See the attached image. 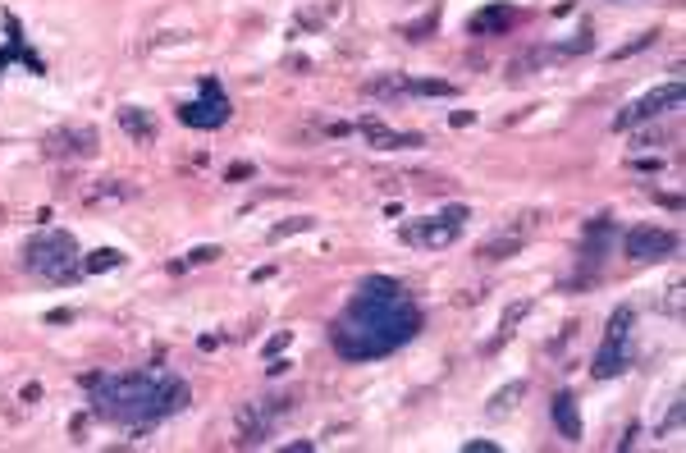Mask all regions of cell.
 Wrapping results in <instances>:
<instances>
[{"label":"cell","instance_id":"obj_1","mask_svg":"<svg viewBox=\"0 0 686 453\" xmlns=\"http://www.w3.org/2000/svg\"><path fill=\"white\" fill-rule=\"evenodd\" d=\"M421 330V307L408 298V289L389 275H371L353 302L343 307V316L330 325V339L343 357L366 362V357H385L403 348Z\"/></svg>","mask_w":686,"mask_h":453},{"label":"cell","instance_id":"obj_2","mask_svg":"<svg viewBox=\"0 0 686 453\" xmlns=\"http://www.w3.org/2000/svg\"><path fill=\"white\" fill-rule=\"evenodd\" d=\"M92 412L101 421H115V426H156V421L174 417L193 403V389L188 380H179L174 371L147 367V371H124V376H92Z\"/></svg>","mask_w":686,"mask_h":453},{"label":"cell","instance_id":"obj_3","mask_svg":"<svg viewBox=\"0 0 686 453\" xmlns=\"http://www.w3.org/2000/svg\"><path fill=\"white\" fill-rule=\"evenodd\" d=\"M23 266L46 284H74L78 275H83L78 238L65 234V229H42V234H33L23 243Z\"/></svg>","mask_w":686,"mask_h":453},{"label":"cell","instance_id":"obj_4","mask_svg":"<svg viewBox=\"0 0 686 453\" xmlns=\"http://www.w3.org/2000/svg\"><path fill=\"white\" fill-rule=\"evenodd\" d=\"M462 220H467V206H444L440 216H421V220H408L398 229V238L408 248H421V252H440L449 248L453 238L462 234Z\"/></svg>","mask_w":686,"mask_h":453},{"label":"cell","instance_id":"obj_5","mask_svg":"<svg viewBox=\"0 0 686 453\" xmlns=\"http://www.w3.org/2000/svg\"><path fill=\"white\" fill-rule=\"evenodd\" d=\"M682 97L686 87L682 78H668L664 87H654V92H645L641 101H632V106H622L618 119H613V129H641V124H654L659 115H673V110H682Z\"/></svg>","mask_w":686,"mask_h":453},{"label":"cell","instance_id":"obj_6","mask_svg":"<svg viewBox=\"0 0 686 453\" xmlns=\"http://www.w3.org/2000/svg\"><path fill=\"white\" fill-rule=\"evenodd\" d=\"M632 307H618V312L609 316V330H604V344L595 348V362H590V371L600 380H613L618 371H627V362H632V353H627V339H632Z\"/></svg>","mask_w":686,"mask_h":453},{"label":"cell","instance_id":"obj_7","mask_svg":"<svg viewBox=\"0 0 686 453\" xmlns=\"http://www.w3.org/2000/svg\"><path fill=\"white\" fill-rule=\"evenodd\" d=\"M293 408H298V399H293V394H284V399H261V403L238 408V444H243V449L266 444L270 431L279 426V417H284V412H293Z\"/></svg>","mask_w":686,"mask_h":453},{"label":"cell","instance_id":"obj_8","mask_svg":"<svg viewBox=\"0 0 686 453\" xmlns=\"http://www.w3.org/2000/svg\"><path fill=\"white\" fill-rule=\"evenodd\" d=\"M42 151L51 161H92L101 151V133L92 124H60L42 138Z\"/></svg>","mask_w":686,"mask_h":453},{"label":"cell","instance_id":"obj_9","mask_svg":"<svg viewBox=\"0 0 686 453\" xmlns=\"http://www.w3.org/2000/svg\"><path fill=\"white\" fill-rule=\"evenodd\" d=\"M622 252L632 261H668L677 252V234L664 225H636L622 234Z\"/></svg>","mask_w":686,"mask_h":453},{"label":"cell","instance_id":"obj_10","mask_svg":"<svg viewBox=\"0 0 686 453\" xmlns=\"http://www.w3.org/2000/svg\"><path fill=\"white\" fill-rule=\"evenodd\" d=\"M179 115H183V124H193V129H220V124H229V115H234V110H229V97L220 92V83H215V78H206L202 97L188 101Z\"/></svg>","mask_w":686,"mask_h":453},{"label":"cell","instance_id":"obj_11","mask_svg":"<svg viewBox=\"0 0 686 453\" xmlns=\"http://www.w3.org/2000/svg\"><path fill=\"white\" fill-rule=\"evenodd\" d=\"M357 133L366 138V147H380V151H403V147H421V133H394L385 129L376 115H366L362 124H357Z\"/></svg>","mask_w":686,"mask_h":453},{"label":"cell","instance_id":"obj_12","mask_svg":"<svg viewBox=\"0 0 686 453\" xmlns=\"http://www.w3.org/2000/svg\"><path fill=\"white\" fill-rule=\"evenodd\" d=\"M119 129L129 133L133 142H142V147H147V142H156L161 124H156V115H151V110H142V106H124V110H119Z\"/></svg>","mask_w":686,"mask_h":453},{"label":"cell","instance_id":"obj_13","mask_svg":"<svg viewBox=\"0 0 686 453\" xmlns=\"http://www.w3.org/2000/svg\"><path fill=\"white\" fill-rule=\"evenodd\" d=\"M513 23H517V10H513V5H490V10L472 14L467 33H472V37H490V33H504V28H513Z\"/></svg>","mask_w":686,"mask_h":453},{"label":"cell","instance_id":"obj_14","mask_svg":"<svg viewBox=\"0 0 686 453\" xmlns=\"http://www.w3.org/2000/svg\"><path fill=\"white\" fill-rule=\"evenodd\" d=\"M138 188H129L124 179H101V184L83 188V206H115V202H133Z\"/></svg>","mask_w":686,"mask_h":453},{"label":"cell","instance_id":"obj_15","mask_svg":"<svg viewBox=\"0 0 686 453\" xmlns=\"http://www.w3.org/2000/svg\"><path fill=\"white\" fill-rule=\"evenodd\" d=\"M554 421L558 431H563V440H581V421H577V399H572L568 389L554 399Z\"/></svg>","mask_w":686,"mask_h":453},{"label":"cell","instance_id":"obj_16","mask_svg":"<svg viewBox=\"0 0 686 453\" xmlns=\"http://www.w3.org/2000/svg\"><path fill=\"white\" fill-rule=\"evenodd\" d=\"M526 248V234H513V229H504L499 238H490L481 248V261H504V257H517V252Z\"/></svg>","mask_w":686,"mask_h":453},{"label":"cell","instance_id":"obj_17","mask_svg":"<svg viewBox=\"0 0 686 453\" xmlns=\"http://www.w3.org/2000/svg\"><path fill=\"white\" fill-rule=\"evenodd\" d=\"M366 97H412V78H403V74H385V78H371V83L362 87Z\"/></svg>","mask_w":686,"mask_h":453},{"label":"cell","instance_id":"obj_18","mask_svg":"<svg viewBox=\"0 0 686 453\" xmlns=\"http://www.w3.org/2000/svg\"><path fill=\"white\" fill-rule=\"evenodd\" d=\"M609 238H613V225H609V220H595V225L586 229V257H590V266H595V261H604V248H609Z\"/></svg>","mask_w":686,"mask_h":453},{"label":"cell","instance_id":"obj_19","mask_svg":"<svg viewBox=\"0 0 686 453\" xmlns=\"http://www.w3.org/2000/svg\"><path fill=\"white\" fill-rule=\"evenodd\" d=\"M526 312H531V302H517V307H508V312H504V321H499V335H494L490 344H485V353H494V348L504 344V339L513 335V330H517V325L526 321Z\"/></svg>","mask_w":686,"mask_h":453},{"label":"cell","instance_id":"obj_20","mask_svg":"<svg viewBox=\"0 0 686 453\" xmlns=\"http://www.w3.org/2000/svg\"><path fill=\"white\" fill-rule=\"evenodd\" d=\"M522 394H526V380H513L508 389H499L490 399V417H504V412H513L517 403H522Z\"/></svg>","mask_w":686,"mask_h":453},{"label":"cell","instance_id":"obj_21","mask_svg":"<svg viewBox=\"0 0 686 453\" xmlns=\"http://www.w3.org/2000/svg\"><path fill=\"white\" fill-rule=\"evenodd\" d=\"M115 266H124V252L101 248V252H92V257L83 261V275H101V270H115Z\"/></svg>","mask_w":686,"mask_h":453},{"label":"cell","instance_id":"obj_22","mask_svg":"<svg viewBox=\"0 0 686 453\" xmlns=\"http://www.w3.org/2000/svg\"><path fill=\"white\" fill-rule=\"evenodd\" d=\"M334 10H339V5H316V10H302V14H298V23H293V33H302V28H321V23H330V19H334Z\"/></svg>","mask_w":686,"mask_h":453},{"label":"cell","instance_id":"obj_23","mask_svg":"<svg viewBox=\"0 0 686 453\" xmlns=\"http://www.w3.org/2000/svg\"><path fill=\"white\" fill-rule=\"evenodd\" d=\"M307 229H316V216H298V220H289V225H275L270 229V238H289V234H307Z\"/></svg>","mask_w":686,"mask_h":453},{"label":"cell","instance_id":"obj_24","mask_svg":"<svg viewBox=\"0 0 686 453\" xmlns=\"http://www.w3.org/2000/svg\"><path fill=\"white\" fill-rule=\"evenodd\" d=\"M215 257H220V248H193V252H188V257H183V261H174V266H170V270H188V266H206V261H215Z\"/></svg>","mask_w":686,"mask_h":453},{"label":"cell","instance_id":"obj_25","mask_svg":"<svg viewBox=\"0 0 686 453\" xmlns=\"http://www.w3.org/2000/svg\"><path fill=\"white\" fill-rule=\"evenodd\" d=\"M654 37H659V33H641L632 46H618V51H613V60H622V55H636V51H645V46H650Z\"/></svg>","mask_w":686,"mask_h":453},{"label":"cell","instance_id":"obj_26","mask_svg":"<svg viewBox=\"0 0 686 453\" xmlns=\"http://www.w3.org/2000/svg\"><path fill=\"white\" fill-rule=\"evenodd\" d=\"M462 449H467V453H499V444H490V440H467Z\"/></svg>","mask_w":686,"mask_h":453},{"label":"cell","instance_id":"obj_27","mask_svg":"<svg viewBox=\"0 0 686 453\" xmlns=\"http://www.w3.org/2000/svg\"><path fill=\"white\" fill-rule=\"evenodd\" d=\"M668 312L682 316V284H673V289H668Z\"/></svg>","mask_w":686,"mask_h":453}]
</instances>
